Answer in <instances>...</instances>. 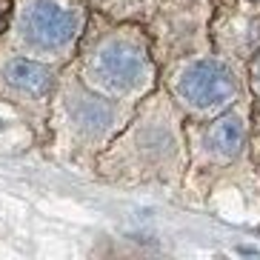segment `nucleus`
<instances>
[{
    "instance_id": "7",
    "label": "nucleus",
    "mask_w": 260,
    "mask_h": 260,
    "mask_svg": "<svg viewBox=\"0 0 260 260\" xmlns=\"http://www.w3.org/2000/svg\"><path fill=\"white\" fill-rule=\"evenodd\" d=\"M254 83H257V92H260V69H257V77H254Z\"/></svg>"
},
{
    "instance_id": "5",
    "label": "nucleus",
    "mask_w": 260,
    "mask_h": 260,
    "mask_svg": "<svg viewBox=\"0 0 260 260\" xmlns=\"http://www.w3.org/2000/svg\"><path fill=\"white\" fill-rule=\"evenodd\" d=\"M243 146V123L237 115H226L217 123H212V129L206 132V152L214 154L217 160H229L240 152Z\"/></svg>"
},
{
    "instance_id": "2",
    "label": "nucleus",
    "mask_w": 260,
    "mask_h": 260,
    "mask_svg": "<svg viewBox=\"0 0 260 260\" xmlns=\"http://www.w3.org/2000/svg\"><path fill=\"white\" fill-rule=\"evenodd\" d=\"M77 26H80V20H77L75 12L63 9L54 0H38L26 9L20 31H23L26 43H31L35 49L57 52L75 40Z\"/></svg>"
},
{
    "instance_id": "1",
    "label": "nucleus",
    "mask_w": 260,
    "mask_h": 260,
    "mask_svg": "<svg viewBox=\"0 0 260 260\" xmlns=\"http://www.w3.org/2000/svg\"><path fill=\"white\" fill-rule=\"evenodd\" d=\"M92 75L109 92H132L149 75V60L129 40H109L92 63Z\"/></svg>"
},
{
    "instance_id": "6",
    "label": "nucleus",
    "mask_w": 260,
    "mask_h": 260,
    "mask_svg": "<svg viewBox=\"0 0 260 260\" xmlns=\"http://www.w3.org/2000/svg\"><path fill=\"white\" fill-rule=\"evenodd\" d=\"M72 123L83 135H100L112 126V106L94 94H80L72 103Z\"/></svg>"
},
{
    "instance_id": "3",
    "label": "nucleus",
    "mask_w": 260,
    "mask_h": 260,
    "mask_svg": "<svg viewBox=\"0 0 260 260\" xmlns=\"http://www.w3.org/2000/svg\"><path fill=\"white\" fill-rule=\"evenodd\" d=\"M235 77L217 60H198L180 75L177 92L194 109H214L235 98Z\"/></svg>"
},
{
    "instance_id": "4",
    "label": "nucleus",
    "mask_w": 260,
    "mask_h": 260,
    "mask_svg": "<svg viewBox=\"0 0 260 260\" xmlns=\"http://www.w3.org/2000/svg\"><path fill=\"white\" fill-rule=\"evenodd\" d=\"M3 77L12 89L23 94H31V98H43V94L52 89V72L43 63L26 60V57H17V60H9L6 69H3Z\"/></svg>"
}]
</instances>
